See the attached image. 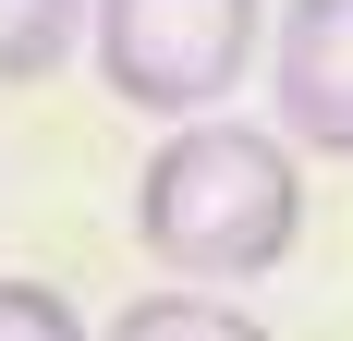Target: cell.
<instances>
[{"mask_svg":"<svg viewBox=\"0 0 353 341\" xmlns=\"http://www.w3.org/2000/svg\"><path fill=\"white\" fill-rule=\"evenodd\" d=\"M98 86L159 122H208L256 61V0H98Z\"/></svg>","mask_w":353,"mask_h":341,"instance_id":"2","label":"cell"},{"mask_svg":"<svg viewBox=\"0 0 353 341\" xmlns=\"http://www.w3.org/2000/svg\"><path fill=\"white\" fill-rule=\"evenodd\" d=\"M134 244L183 293L208 280H268L305 244V183H292V146L256 135V122H183L159 159L134 170Z\"/></svg>","mask_w":353,"mask_h":341,"instance_id":"1","label":"cell"},{"mask_svg":"<svg viewBox=\"0 0 353 341\" xmlns=\"http://www.w3.org/2000/svg\"><path fill=\"white\" fill-rule=\"evenodd\" d=\"M0 341H85V317L49 280H0Z\"/></svg>","mask_w":353,"mask_h":341,"instance_id":"6","label":"cell"},{"mask_svg":"<svg viewBox=\"0 0 353 341\" xmlns=\"http://www.w3.org/2000/svg\"><path fill=\"white\" fill-rule=\"evenodd\" d=\"M98 25V0H0V86H37L61 73V49Z\"/></svg>","mask_w":353,"mask_h":341,"instance_id":"5","label":"cell"},{"mask_svg":"<svg viewBox=\"0 0 353 341\" xmlns=\"http://www.w3.org/2000/svg\"><path fill=\"white\" fill-rule=\"evenodd\" d=\"M268 98H281V146L353 159V0H292L281 12Z\"/></svg>","mask_w":353,"mask_h":341,"instance_id":"3","label":"cell"},{"mask_svg":"<svg viewBox=\"0 0 353 341\" xmlns=\"http://www.w3.org/2000/svg\"><path fill=\"white\" fill-rule=\"evenodd\" d=\"M98 341H268V329H256L232 293H134Z\"/></svg>","mask_w":353,"mask_h":341,"instance_id":"4","label":"cell"}]
</instances>
